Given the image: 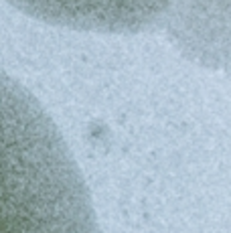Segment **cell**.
Returning <instances> with one entry per match:
<instances>
[{
    "label": "cell",
    "instance_id": "obj_1",
    "mask_svg": "<svg viewBox=\"0 0 231 233\" xmlns=\"http://www.w3.org/2000/svg\"><path fill=\"white\" fill-rule=\"evenodd\" d=\"M0 233H99L91 197L55 122L0 71Z\"/></svg>",
    "mask_w": 231,
    "mask_h": 233
},
{
    "label": "cell",
    "instance_id": "obj_2",
    "mask_svg": "<svg viewBox=\"0 0 231 233\" xmlns=\"http://www.w3.org/2000/svg\"><path fill=\"white\" fill-rule=\"evenodd\" d=\"M43 22L91 33H136L166 20L178 0H8Z\"/></svg>",
    "mask_w": 231,
    "mask_h": 233
}]
</instances>
